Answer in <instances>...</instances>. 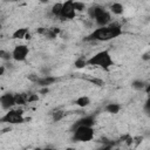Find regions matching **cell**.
<instances>
[{"label": "cell", "instance_id": "cell-1", "mask_svg": "<svg viewBox=\"0 0 150 150\" xmlns=\"http://www.w3.org/2000/svg\"><path fill=\"white\" fill-rule=\"evenodd\" d=\"M122 34V28L121 26L116 25V23H111V25H107V26H102L96 28L91 34H89L87 36V41H100V42H107L110 41L112 39L118 38Z\"/></svg>", "mask_w": 150, "mask_h": 150}, {"label": "cell", "instance_id": "cell-2", "mask_svg": "<svg viewBox=\"0 0 150 150\" xmlns=\"http://www.w3.org/2000/svg\"><path fill=\"white\" fill-rule=\"evenodd\" d=\"M87 64L108 69L114 64V60L108 50H101V52L94 54L89 60H87Z\"/></svg>", "mask_w": 150, "mask_h": 150}, {"label": "cell", "instance_id": "cell-3", "mask_svg": "<svg viewBox=\"0 0 150 150\" xmlns=\"http://www.w3.org/2000/svg\"><path fill=\"white\" fill-rule=\"evenodd\" d=\"M94 129L93 127L87 125H77L73 128V139L76 142H89L94 138Z\"/></svg>", "mask_w": 150, "mask_h": 150}, {"label": "cell", "instance_id": "cell-4", "mask_svg": "<svg viewBox=\"0 0 150 150\" xmlns=\"http://www.w3.org/2000/svg\"><path fill=\"white\" fill-rule=\"evenodd\" d=\"M26 121L23 117V111L21 109H9L7 112L0 118L1 123H7V124H21Z\"/></svg>", "mask_w": 150, "mask_h": 150}, {"label": "cell", "instance_id": "cell-5", "mask_svg": "<svg viewBox=\"0 0 150 150\" xmlns=\"http://www.w3.org/2000/svg\"><path fill=\"white\" fill-rule=\"evenodd\" d=\"M76 16V11L74 7V0H67L62 4L60 19L61 20H71Z\"/></svg>", "mask_w": 150, "mask_h": 150}, {"label": "cell", "instance_id": "cell-6", "mask_svg": "<svg viewBox=\"0 0 150 150\" xmlns=\"http://www.w3.org/2000/svg\"><path fill=\"white\" fill-rule=\"evenodd\" d=\"M28 54H29V48L26 45H18L14 47L12 52V59L18 62H22L27 59Z\"/></svg>", "mask_w": 150, "mask_h": 150}, {"label": "cell", "instance_id": "cell-7", "mask_svg": "<svg viewBox=\"0 0 150 150\" xmlns=\"http://www.w3.org/2000/svg\"><path fill=\"white\" fill-rule=\"evenodd\" d=\"M15 105L14 94L12 93H5L0 96V107L4 110H9Z\"/></svg>", "mask_w": 150, "mask_h": 150}, {"label": "cell", "instance_id": "cell-8", "mask_svg": "<svg viewBox=\"0 0 150 150\" xmlns=\"http://www.w3.org/2000/svg\"><path fill=\"white\" fill-rule=\"evenodd\" d=\"M110 20H111V16H110V13L108 12V11H103L101 14H98L96 18H95V21H96V23L100 26V27H102V26H107V25H109V22H110Z\"/></svg>", "mask_w": 150, "mask_h": 150}, {"label": "cell", "instance_id": "cell-9", "mask_svg": "<svg viewBox=\"0 0 150 150\" xmlns=\"http://www.w3.org/2000/svg\"><path fill=\"white\" fill-rule=\"evenodd\" d=\"M57 81V79L55 76H50V75H46V76H42V77H39V80L36 81V83L40 86V87H49L50 84L55 83Z\"/></svg>", "mask_w": 150, "mask_h": 150}, {"label": "cell", "instance_id": "cell-10", "mask_svg": "<svg viewBox=\"0 0 150 150\" xmlns=\"http://www.w3.org/2000/svg\"><path fill=\"white\" fill-rule=\"evenodd\" d=\"M94 124H95V118H94V116H84V117L80 118L77 122H75V124H74V127H73V128L77 127V125H87V127H93Z\"/></svg>", "mask_w": 150, "mask_h": 150}, {"label": "cell", "instance_id": "cell-11", "mask_svg": "<svg viewBox=\"0 0 150 150\" xmlns=\"http://www.w3.org/2000/svg\"><path fill=\"white\" fill-rule=\"evenodd\" d=\"M88 15L91 18V19H95L98 14H101L103 11H104V8L102 7V6H98V5H94V6H91V7H89L88 9Z\"/></svg>", "mask_w": 150, "mask_h": 150}, {"label": "cell", "instance_id": "cell-12", "mask_svg": "<svg viewBox=\"0 0 150 150\" xmlns=\"http://www.w3.org/2000/svg\"><path fill=\"white\" fill-rule=\"evenodd\" d=\"M27 98L28 94L26 93H20V94H14V100H15V105H23L27 104Z\"/></svg>", "mask_w": 150, "mask_h": 150}, {"label": "cell", "instance_id": "cell-13", "mask_svg": "<svg viewBox=\"0 0 150 150\" xmlns=\"http://www.w3.org/2000/svg\"><path fill=\"white\" fill-rule=\"evenodd\" d=\"M75 104L77 107H80V108H86V107H88L90 104V98L88 96H84V95L80 96V97H77L75 100Z\"/></svg>", "mask_w": 150, "mask_h": 150}, {"label": "cell", "instance_id": "cell-14", "mask_svg": "<svg viewBox=\"0 0 150 150\" xmlns=\"http://www.w3.org/2000/svg\"><path fill=\"white\" fill-rule=\"evenodd\" d=\"M110 11L111 13H114L115 15H121L124 12V6L121 2H114L110 6Z\"/></svg>", "mask_w": 150, "mask_h": 150}, {"label": "cell", "instance_id": "cell-15", "mask_svg": "<svg viewBox=\"0 0 150 150\" xmlns=\"http://www.w3.org/2000/svg\"><path fill=\"white\" fill-rule=\"evenodd\" d=\"M104 110L107 112H109V114H117L121 110V105L118 103H108L104 107Z\"/></svg>", "mask_w": 150, "mask_h": 150}, {"label": "cell", "instance_id": "cell-16", "mask_svg": "<svg viewBox=\"0 0 150 150\" xmlns=\"http://www.w3.org/2000/svg\"><path fill=\"white\" fill-rule=\"evenodd\" d=\"M29 33L28 28H19L13 33V39H26V35Z\"/></svg>", "mask_w": 150, "mask_h": 150}, {"label": "cell", "instance_id": "cell-17", "mask_svg": "<svg viewBox=\"0 0 150 150\" xmlns=\"http://www.w3.org/2000/svg\"><path fill=\"white\" fill-rule=\"evenodd\" d=\"M64 116H66V112H64V110H62V109H56V110H54V111L52 112V117H53V121H54V122L61 121Z\"/></svg>", "mask_w": 150, "mask_h": 150}, {"label": "cell", "instance_id": "cell-18", "mask_svg": "<svg viewBox=\"0 0 150 150\" xmlns=\"http://www.w3.org/2000/svg\"><path fill=\"white\" fill-rule=\"evenodd\" d=\"M61 8H62V4H61V2H56V4H54V5H53V7H52L50 12H52V14H53L55 18H60Z\"/></svg>", "mask_w": 150, "mask_h": 150}, {"label": "cell", "instance_id": "cell-19", "mask_svg": "<svg viewBox=\"0 0 150 150\" xmlns=\"http://www.w3.org/2000/svg\"><path fill=\"white\" fill-rule=\"evenodd\" d=\"M145 84H146V83H145L143 80H135V81H132V83H131L132 88H135V89H137V90L144 89Z\"/></svg>", "mask_w": 150, "mask_h": 150}, {"label": "cell", "instance_id": "cell-20", "mask_svg": "<svg viewBox=\"0 0 150 150\" xmlns=\"http://www.w3.org/2000/svg\"><path fill=\"white\" fill-rule=\"evenodd\" d=\"M0 59L4 61H9L12 59V53H9L5 49H0Z\"/></svg>", "mask_w": 150, "mask_h": 150}, {"label": "cell", "instance_id": "cell-21", "mask_svg": "<svg viewBox=\"0 0 150 150\" xmlns=\"http://www.w3.org/2000/svg\"><path fill=\"white\" fill-rule=\"evenodd\" d=\"M74 7H75L76 13L77 12H83L86 9V5L83 2H80V1H74Z\"/></svg>", "mask_w": 150, "mask_h": 150}, {"label": "cell", "instance_id": "cell-22", "mask_svg": "<svg viewBox=\"0 0 150 150\" xmlns=\"http://www.w3.org/2000/svg\"><path fill=\"white\" fill-rule=\"evenodd\" d=\"M87 66V60H84V59H77L76 61H75V67L76 68H83V67H86Z\"/></svg>", "mask_w": 150, "mask_h": 150}, {"label": "cell", "instance_id": "cell-23", "mask_svg": "<svg viewBox=\"0 0 150 150\" xmlns=\"http://www.w3.org/2000/svg\"><path fill=\"white\" fill-rule=\"evenodd\" d=\"M39 100V96L36 94H28V98H27V102L30 103V102H34V101H38Z\"/></svg>", "mask_w": 150, "mask_h": 150}, {"label": "cell", "instance_id": "cell-24", "mask_svg": "<svg viewBox=\"0 0 150 150\" xmlns=\"http://www.w3.org/2000/svg\"><path fill=\"white\" fill-rule=\"evenodd\" d=\"M39 75H36V74H30V75H28V80H30L32 82H35L36 83V81L39 80Z\"/></svg>", "mask_w": 150, "mask_h": 150}, {"label": "cell", "instance_id": "cell-25", "mask_svg": "<svg viewBox=\"0 0 150 150\" xmlns=\"http://www.w3.org/2000/svg\"><path fill=\"white\" fill-rule=\"evenodd\" d=\"M90 82H93L94 84H96V86H102L103 84V81L102 80H100V79H90L89 80Z\"/></svg>", "mask_w": 150, "mask_h": 150}, {"label": "cell", "instance_id": "cell-26", "mask_svg": "<svg viewBox=\"0 0 150 150\" xmlns=\"http://www.w3.org/2000/svg\"><path fill=\"white\" fill-rule=\"evenodd\" d=\"M48 91H49V90H48V88H47V87H42V89L40 90V93H41V94H47Z\"/></svg>", "mask_w": 150, "mask_h": 150}, {"label": "cell", "instance_id": "cell-27", "mask_svg": "<svg viewBox=\"0 0 150 150\" xmlns=\"http://www.w3.org/2000/svg\"><path fill=\"white\" fill-rule=\"evenodd\" d=\"M5 70H6V68H5V66H0V76H1V75H4V73H5Z\"/></svg>", "mask_w": 150, "mask_h": 150}, {"label": "cell", "instance_id": "cell-28", "mask_svg": "<svg viewBox=\"0 0 150 150\" xmlns=\"http://www.w3.org/2000/svg\"><path fill=\"white\" fill-rule=\"evenodd\" d=\"M143 60H149V53H145L143 55Z\"/></svg>", "mask_w": 150, "mask_h": 150}, {"label": "cell", "instance_id": "cell-29", "mask_svg": "<svg viewBox=\"0 0 150 150\" xmlns=\"http://www.w3.org/2000/svg\"><path fill=\"white\" fill-rule=\"evenodd\" d=\"M39 1H40L41 4H48V2L50 1V0H39Z\"/></svg>", "mask_w": 150, "mask_h": 150}, {"label": "cell", "instance_id": "cell-30", "mask_svg": "<svg viewBox=\"0 0 150 150\" xmlns=\"http://www.w3.org/2000/svg\"><path fill=\"white\" fill-rule=\"evenodd\" d=\"M6 1H11V2H14V1H18V0H6Z\"/></svg>", "mask_w": 150, "mask_h": 150}, {"label": "cell", "instance_id": "cell-31", "mask_svg": "<svg viewBox=\"0 0 150 150\" xmlns=\"http://www.w3.org/2000/svg\"><path fill=\"white\" fill-rule=\"evenodd\" d=\"M0 28H1V25H0Z\"/></svg>", "mask_w": 150, "mask_h": 150}]
</instances>
